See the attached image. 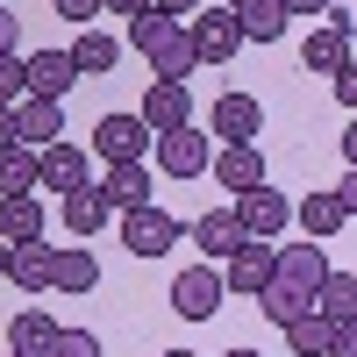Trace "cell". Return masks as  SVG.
<instances>
[{
  "mask_svg": "<svg viewBox=\"0 0 357 357\" xmlns=\"http://www.w3.org/2000/svg\"><path fill=\"white\" fill-rule=\"evenodd\" d=\"M172 243H186V222L165 215L158 200L136 207V215H122V250H129V257H165Z\"/></svg>",
  "mask_w": 357,
  "mask_h": 357,
  "instance_id": "1",
  "label": "cell"
},
{
  "mask_svg": "<svg viewBox=\"0 0 357 357\" xmlns=\"http://www.w3.org/2000/svg\"><path fill=\"white\" fill-rule=\"evenodd\" d=\"M186 243H200V257H207V264H229L236 250L250 243V236H243V222H236V207H207V215H193V222H186Z\"/></svg>",
  "mask_w": 357,
  "mask_h": 357,
  "instance_id": "2",
  "label": "cell"
},
{
  "mask_svg": "<svg viewBox=\"0 0 357 357\" xmlns=\"http://www.w3.org/2000/svg\"><path fill=\"white\" fill-rule=\"evenodd\" d=\"M151 129H143V114H100V129H93V158L107 165H143V151H151Z\"/></svg>",
  "mask_w": 357,
  "mask_h": 357,
  "instance_id": "3",
  "label": "cell"
},
{
  "mask_svg": "<svg viewBox=\"0 0 357 357\" xmlns=\"http://www.w3.org/2000/svg\"><path fill=\"white\" fill-rule=\"evenodd\" d=\"M222 301H229V286H222V272H215V264H186V272L172 279V307L186 314V321H207Z\"/></svg>",
  "mask_w": 357,
  "mask_h": 357,
  "instance_id": "4",
  "label": "cell"
},
{
  "mask_svg": "<svg viewBox=\"0 0 357 357\" xmlns=\"http://www.w3.org/2000/svg\"><path fill=\"white\" fill-rule=\"evenodd\" d=\"M151 151H158V172L165 178H200L207 165H215V143H207L200 129H172V136L151 143Z\"/></svg>",
  "mask_w": 357,
  "mask_h": 357,
  "instance_id": "5",
  "label": "cell"
},
{
  "mask_svg": "<svg viewBox=\"0 0 357 357\" xmlns=\"http://www.w3.org/2000/svg\"><path fill=\"white\" fill-rule=\"evenodd\" d=\"M186 36H193V57H200V65H229V57L243 50V22H236L229 8H215V15H193Z\"/></svg>",
  "mask_w": 357,
  "mask_h": 357,
  "instance_id": "6",
  "label": "cell"
},
{
  "mask_svg": "<svg viewBox=\"0 0 357 357\" xmlns=\"http://www.w3.org/2000/svg\"><path fill=\"white\" fill-rule=\"evenodd\" d=\"M236 222H243V236L272 243V236H286V222H293V200H286L279 186H257V193L236 200Z\"/></svg>",
  "mask_w": 357,
  "mask_h": 357,
  "instance_id": "7",
  "label": "cell"
},
{
  "mask_svg": "<svg viewBox=\"0 0 357 357\" xmlns=\"http://www.w3.org/2000/svg\"><path fill=\"white\" fill-rule=\"evenodd\" d=\"M143 129L151 136H172V129H193V93L186 86H165V79H151V93H143Z\"/></svg>",
  "mask_w": 357,
  "mask_h": 357,
  "instance_id": "8",
  "label": "cell"
},
{
  "mask_svg": "<svg viewBox=\"0 0 357 357\" xmlns=\"http://www.w3.org/2000/svg\"><path fill=\"white\" fill-rule=\"evenodd\" d=\"M36 186H50L57 200L79 193V186H93V172H86V151H79V143H50V151H36Z\"/></svg>",
  "mask_w": 357,
  "mask_h": 357,
  "instance_id": "9",
  "label": "cell"
},
{
  "mask_svg": "<svg viewBox=\"0 0 357 357\" xmlns=\"http://www.w3.org/2000/svg\"><path fill=\"white\" fill-rule=\"evenodd\" d=\"M15 143H29V151L65 143V100H36V93H29V100L15 107Z\"/></svg>",
  "mask_w": 357,
  "mask_h": 357,
  "instance_id": "10",
  "label": "cell"
},
{
  "mask_svg": "<svg viewBox=\"0 0 357 357\" xmlns=\"http://www.w3.org/2000/svg\"><path fill=\"white\" fill-rule=\"evenodd\" d=\"M272 272H279V250L250 236V243H243V250L229 257V279H222V286H229V293H243V301H257V293L272 286Z\"/></svg>",
  "mask_w": 357,
  "mask_h": 357,
  "instance_id": "11",
  "label": "cell"
},
{
  "mask_svg": "<svg viewBox=\"0 0 357 357\" xmlns=\"http://www.w3.org/2000/svg\"><path fill=\"white\" fill-rule=\"evenodd\" d=\"M207 172L229 186V200H243V193H257V186H264V158H257V143H222Z\"/></svg>",
  "mask_w": 357,
  "mask_h": 357,
  "instance_id": "12",
  "label": "cell"
},
{
  "mask_svg": "<svg viewBox=\"0 0 357 357\" xmlns=\"http://www.w3.org/2000/svg\"><path fill=\"white\" fill-rule=\"evenodd\" d=\"M301 65H307V72H329V79L350 65V15H329V22L314 29V36L301 43Z\"/></svg>",
  "mask_w": 357,
  "mask_h": 357,
  "instance_id": "13",
  "label": "cell"
},
{
  "mask_svg": "<svg viewBox=\"0 0 357 357\" xmlns=\"http://www.w3.org/2000/svg\"><path fill=\"white\" fill-rule=\"evenodd\" d=\"M272 279H279V286H293V293H301V301L314 307V286L329 279V257H321V243H286Z\"/></svg>",
  "mask_w": 357,
  "mask_h": 357,
  "instance_id": "14",
  "label": "cell"
},
{
  "mask_svg": "<svg viewBox=\"0 0 357 357\" xmlns=\"http://www.w3.org/2000/svg\"><path fill=\"white\" fill-rule=\"evenodd\" d=\"M22 72H29V93H36V100H65L79 86L72 50H36V57H22Z\"/></svg>",
  "mask_w": 357,
  "mask_h": 357,
  "instance_id": "15",
  "label": "cell"
},
{
  "mask_svg": "<svg viewBox=\"0 0 357 357\" xmlns=\"http://www.w3.org/2000/svg\"><path fill=\"white\" fill-rule=\"evenodd\" d=\"M207 122H215L222 143H250L264 129V107H257V93H222L215 107H207Z\"/></svg>",
  "mask_w": 357,
  "mask_h": 357,
  "instance_id": "16",
  "label": "cell"
},
{
  "mask_svg": "<svg viewBox=\"0 0 357 357\" xmlns=\"http://www.w3.org/2000/svg\"><path fill=\"white\" fill-rule=\"evenodd\" d=\"M93 186L107 193V207H114V215H136V207H151L158 178L143 172V165H107V178H93Z\"/></svg>",
  "mask_w": 357,
  "mask_h": 357,
  "instance_id": "17",
  "label": "cell"
},
{
  "mask_svg": "<svg viewBox=\"0 0 357 357\" xmlns=\"http://www.w3.org/2000/svg\"><path fill=\"white\" fill-rule=\"evenodd\" d=\"M8 279L22 293H50L57 286V243H15L8 250Z\"/></svg>",
  "mask_w": 357,
  "mask_h": 357,
  "instance_id": "18",
  "label": "cell"
},
{
  "mask_svg": "<svg viewBox=\"0 0 357 357\" xmlns=\"http://www.w3.org/2000/svg\"><path fill=\"white\" fill-rule=\"evenodd\" d=\"M57 215H65V229H72V236H100V229L114 222V207H107V193H100V186H79V193L57 200Z\"/></svg>",
  "mask_w": 357,
  "mask_h": 357,
  "instance_id": "19",
  "label": "cell"
},
{
  "mask_svg": "<svg viewBox=\"0 0 357 357\" xmlns=\"http://www.w3.org/2000/svg\"><path fill=\"white\" fill-rule=\"evenodd\" d=\"M100 286V257L86 243H57V286L50 293H93Z\"/></svg>",
  "mask_w": 357,
  "mask_h": 357,
  "instance_id": "20",
  "label": "cell"
},
{
  "mask_svg": "<svg viewBox=\"0 0 357 357\" xmlns=\"http://www.w3.org/2000/svg\"><path fill=\"white\" fill-rule=\"evenodd\" d=\"M50 336H57V321H50L43 307H22V314L8 321V357H43Z\"/></svg>",
  "mask_w": 357,
  "mask_h": 357,
  "instance_id": "21",
  "label": "cell"
},
{
  "mask_svg": "<svg viewBox=\"0 0 357 357\" xmlns=\"http://www.w3.org/2000/svg\"><path fill=\"white\" fill-rule=\"evenodd\" d=\"M0 236H8V243H43V200L36 193L0 200Z\"/></svg>",
  "mask_w": 357,
  "mask_h": 357,
  "instance_id": "22",
  "label": "cell"
},
{
  "mask_svg": "<svg viewBox=\"0 0 357 357\" xmlns=\"http://www.w3.org/2000/svg\"><path fill=\"white\" fill-rule=\"evenodd\" d=\"M314 314L336 321V329L357 321V272H329V279H321V286H314Z\"/></svg>",
  "mask_w": 357,
  "mask_h": 357,
  "instance_id": "23",
  "label": "cell"
},
{
  "mask_svg": "<svg viewBox=\"0 0 357 357\" xmlns=\"http://www.w3.org/2000/svg\"><path fill=\"white\" fill-rule=\"evenodd\" d=\"M293 222H301L314 243H329V236H336L350 215H343V200H336V193H307V200H293Z\"/></svg>",
  "mask_w": 357,
  "mask_h": 357,
  "instance_id": "24",
  "label": "cell"
},
{
  "mask_svg": "<svg viewBox=\"0 0 357 357\" xmlns=\"http://www.w3.org/2000/svg\"><path fill=\"white\" fill-rule=\"evenodd\" d=\"M193 65H200V57H193V36H186V29H165V43L151 50V72H158L165 86H186Z\"/></svg>",
  "mask_w": 357,
  "mask_h": 357,
  "instance_id": "25",
  "label": "cell"
},
{
  "mask_svg": "<svg viewBox=\"0 0 357 357\" xmlns=\"http://www.w3.org/2000/svg\"><path fill=\"white\" fill-rule=\"evenodd\" d=\"M72 65H79V79L114 72V65H122V36H100V29H86V36L72 43Z\"/></svg>",
  "mask_w": 357,
  "mask_h": 357,
  "instance_id": "26",
  "label": "cell"
},
{
  "mask_svg": "<svg viewBox=\"0 0 357 357\" xmlns=\"http://www.w3.org/2000/svg\"><path fill=\"white\" fill-rule=\"evenodd\" d=\"M36 186V151L29 143H0V200H15Z\"/></svg>",
  "mask_w": 357,
  "mask_h": 357,
  "instance_id": "27",
  "label": "cell"
},
{
  "mask_svg": "<svg viewBox=\"0 0 357 357\" xmlns=\"http://www.w3.org/2000/svg\"><path fill=\"white\" fill-rule=\"evenodd\" d=\"M236 22H243V43H279L293 15L279 8V0H257V8H243V15H236Z\"/></svg>",
  "mask_w": 357,
  "mask_h": 357,
  "instance_id": "28",
  "label": "cell"
},
{
  "mask_svg": "<svg viewBox=\"0 0 357 357\" xmlns=\"http://www.w3.org/2000/svg\"><path fill=\"white\" fill-rule=\"evenodd\" d=\"M286 343L301 350V357H329V343H336V321H321V314L307 307L301 321H286Z\"/></svg>",
  "mask_w": 357,
  "mask_h": 357,
  "instance_id": "29",
  "label": "cell"
},
{
  "mask_svg": "<svg viewBox=\"0 0 357 357\" xmlns=\"http://www.w3.org/2000/svg\"><path fill=\"white\" fill-rule=\"evenodd\" d=\"M43 357H100V336H93V329H57Z\"/></svg>",
  "mask_w": 357,
  "mask_h": 357,
  "instance_id": "30",
  "label": "cell"
},
{
  "mask_svg": "<svg viewBox=\"0 0 357 357\" xmlns=\"http://www.w3.org/2000/svg\"><path fill=\"white\" fill-rule=\"evenodd\" d=\"M165 29H178V22H172V15H136V22H129V43L151 57V50L165 43Z\"/></svg>",
  "mask_w": 357,
  "mask_h": 357,
  "instance_id": "31",
  "label": "cell"
},
{
  "mask_svg": "<svg viewBox=\"0 0 357 357\" xmlns=\"http://www.w3.org/2000/svg\"><path fill=\"white\" fill-rule=\"evenodd\" d=\"M29 100V72H22V57H0V107H22Z\"/></svg>",
  "mask_w": 357,
  "mask_h": 357,
  "instance_id": "32",
  "label": "cell"
},
{
  "mask_svg": "<svg viewBox=\"0 0 357 357\" xmlns=\"http://www.w3.org/2000/svg\"><path fill=\"white\" fill-rule=\"evenodd\" d=\"M329 86H336V100H343V107H357V57H350V65H343Z\"/></svg>",
  "mask_w": 357,
  "mask_h": 357,
  "instance_id": "33",
  "label": "cell"
},
{
  "mask_svg": "<svg viewBox=\"0 0 357 357\" xmlns=\"http://www.w3.org/2000/svg\"><path fill=\"white\" fill-rule=\"evenodd\" d=\"M57 15H65V22H79V29H86V22L100 15V0H57Z\"/></svg>",
  "mask_w": 357,
  "mask_h": 357,
  "instance_id": "34",
  "label": "cell"
},
{
  "mask_svg": "<svg viewBox=\"0 0 357 357\" xmlns=\"http://www.w3.org/2000/svg\"><path fill=\"white\" fill-rule=\"evenodd\" d=\"M329 357H357V321H343V329H336V343H329Z\"/></svg>",
  "mask_w": 357,
  "mask_h": 357,
  "instance_id": "35",
  "label": "cell"
},
{
  "mask_svg": "<svg viewBox=\"0 0 357 357\" xmlns=\"http://www.w3.org/2000/svg\"><path fill=\"white\" fill-rule=\"evenodd\" d=\"M100 15H129L136 22V15H151V0H100Z\"/></svg>",
  "mask_w": 357,
  "mask_h": 357,
  "instance_id": "36",
  "label": "cell"
},
{
  "mask_svg": "<svg viewBox=\"0 0 357 357\" xmlns=\"http://www.w3.org/2000/svg\"><path fill=\"white\" fill-rule=\"evenodd\" d=\"M15 36H22V22H15L8 8H0V57H15Z\"/></svg>",
  "mask_w": 357,
  "mask_h": 357,
  "instance_id": "37",
  "label": "cell"
},
{
  "mask_svg": "<svg viewBox=\"0 0 357 357\" xmlns=\"http://www.w3.org/2000/svg\"><path fill=\"white\" fill-rule=\"evenodd\" d=\"M151 15H172L178 22V15H200V0H151Z\"/></svg>",
  "mask_w": 357,
  "mask_h": 357,
  "instance_id": "38",
  "label": "cell"
},
{
  "mask_svg": "<svg viewBox=\"0 0 357 357\" xmlns=\"http://www.w3.org/2000/svg\"><path fill=\"white\" fill-rule=\"evenodd\" d=\"M336 200H343V215L357 222V172H343V186H336Z\"/></svg>",
  "mask_w": 357,
  "mask_h": 357,
  "instance_id": "39",
  "label": "cell"
},
{
  "mask_svg": "<svg viewBox=\"0 0 357 357\" xmlns=\"http://www.w3.org/2000/svg\"><path fill=\"white\" fill-rule=\"evenodd\" d=\"M286 15H329V0H279Z\"/></svg>",
  "mask_w": 357,
  "mask_h": 357,
  "instance_id": "40",
  "label": "cell"
},
{
  "mask_svg": "<svg viewBox=\"0 0 357 357\" xmlns=\"http://www.w3.org/2000/svg\"><path fill=\"white\" fill-rule=\"evenodd\" d=\"M343 165H350V172H357V122H350V129H343Z\"/></svg>",
  "mask_w": 357,
  "mask_h": 357,
  "instance_id": "41",
  "label": "cell"
},
{
  "mask_svg": "<svg viewBox=\"0 0 357 357\" xmlns=\"http://www.w3.org/2000/svg\"><path fill=\"white\" fill-rule=\"evenodd\" d=\"M0 143H15V107H0Z\"/></svg>",
  "mask_w": 357,
  "mask_h": 357,
  "instance_id": "42",
  "label": "cell"
},
{
  "mask_svg": "<svg viewBox=\"0 0 357 357\" xmlns=\"http://www.w3.org/2000/svg\"><path fill=\"white\" fill-rule=\"evenodd\" d=\"M8 250H15V243H8V236H0V279H8Z\"/></svg>",
  "mask_w": 357,
  "mask_h": 357,
  "instance_id": "43",
  "label": "cell"
},
{
  "mask_svg": "<svg viewBox=\"0 0 357 357\" xmlns=\"http://www.w3.org/2000/svg\"><path fill=\"white\" fill-rule=\"evenodd\" d=\"M222 8H229V15H243V8H257V0H222Z\"/></svg>",
  "mask_w": 357,
  "mask_h": 357,
  "instance_id": "44",
  "label": "cell"
},
{
  "mask_svg": "<svg viewBox=\"0 0 357 357\" xmlns=\"http://www.w3.org/2000/svg\"><path fill=\"white\" fill-rule=\"evenodd\" d=\"M222 357H257V350H222Z\"/></svg>",
  "mask_w": 357,
  "mask_h": 357,
  "instance_id": "45",
  "label": "cell"
},
{
  "mask_svg": "<svg viewBox=\"0 0 357 357\" xmlns=\"http://www.w3.org/2000/svg\"><path fill=\"white\" fill-rule=\"evenodd\" d=\"M165 357H200V350H165Z\"/></svg>",
  "mask_w": 357,
  "mask_h": 357,
  "instance_id": "46",
  "label": "cell"
},
{
  "mask_svg": "<svg viewBox=\"0 0 357 357\" xmlns=\"http://www.w3.org/2000/svg\"><path fill=\"white\" fill-rule=\"evenodd\" d=\"M0 8H8V0H0Z\"/></svg>",
  "mask_w": 357,
  "mask_h": 357,
  "instance_id": "47",
  "label": "cell"
}]
</instances>
